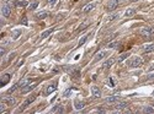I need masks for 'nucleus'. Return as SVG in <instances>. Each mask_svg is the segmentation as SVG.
I'll return each mask as SVG.
<instances>
[{
  "mask_svg": "<svg viewBox=\"0 0 154 114\" xmlns=\"http://www.w3.org/2000/svg\"><path fill=\"white\" fill-rule=\"evenodd\" d=\"M143 64V59L140 57H133L131 59V61H129V68H138L140 65Z\"/></svg>",
  "mask_w": 154,
  "mask_h": 114,
  "instance_id": "obj_1",
  "label": "nucleus"
},
{
  "mask_svg": "<svg viewBox=\"0 0 154 114\" xmlns=\"http://www.w3.org/2000/svg\"><path fill=\"white\" fill-rule=\"evenodd\" d=\"M1 14L4 15L5 17H9L11 14V4L10 3H4L1 6Z\"/></svg>",
  "mask_w": 154,
  "mask_h": 114,
  "instance_id": "obj_2",
  "label": "nucleus"
},
{
  "mask_svg": "<svg viewBox=\"0 0 154 114\" xmlns=\"http://www.w3.org/2000/svg\"><path fill=\"white\" fill-rule=\"evenodd\" d=\"M139 33H140V36L148 38V37H150L154 33V28H152V27H144V28H142L139 31Z\"/></svg>",
  "mask_w": 154,
  "mask_h": 114,
  "instance_id": "obj_3",
  "label": "nucleus"
},
{
  "mask_svg": "<svg viewBox=\"0 0 154 114\" xmlns=\"http://www.w3.org/2000/svg\"><path fill=\"white\" fill-rule=\"evenodd\" d=\"M119 4H120V0H110L109 4H107V10L109 11H113L116 7L119 6Z\"/></svg>",
  "mask_w": 154,
  "mask_h": 114,
  "instance_id": "obj_4",
  "label": "nucleus"
},
{
  "mask_svg": "<svg viewBox=\"0 0 154 114\" xmlns=\"http://www.w3.org/2000/svg\"><path fill=\"white\" fill-rule=\"evenodd\" d=\"M91 93H92L94 98H100V97H101V91H100V88L96 87V86H92V87H91Z\"/></svg>",
  "mask_w": 154,
  "mask_h": 114,
  "instance_id": "obj_5",
  "label": "nucleus"
},
{
  "mask_svg": "<svg viewBox=\"0 0 154 114\" xmlns=\"http://www.w3.org/2000/svg\"><path fill=\"white\" fill-rule=\"evenodd\" d=\"M142 50H143V53H150V52H153L154 50V43L143 45V47H142Z\"/></svg>",
  "mask_w": 154,
  "mask_h": 114,
  "instance_id": "obj_6",
  "label": "nucleus"
},
{
  "mask_svg": "<svg viewBox=\"0 0 154 114\" xmlns=\"http://www.w3.org/2000/svg\"><path fill=\"white\" fill-rule=\"evenodd\" d=\"M35 96H30V97H28L27 100L25 101V102H23V104H22L21 106V110H23V109H25V108L27 107L28 104H30V103H32V102H33V101H35Z\"/></svg>",
  "mask_w": 154,
  "mask_h": 114,
  "instance_id": "obj_7",
  "label": "nucleus"
},
{
  "mask_svg": "<svg viewBox=\"0 0 154 114\" xmlns=\"http://www.w3.org/2000/svg\"><path fill=\"white\" fill-rule=\"evenodd\" d=\"M84 102L83 101H80V100H75L74 101V108L77 109V110H80V109H83L84 108Z\"/></svg>",
  "mask_w": 154,
  "mask_h": 114,
  "instance_id": "obj_8",
  "label": "nucleus"
},
{
  "mask_svg": "<svg viewBox=\"0 0 154 114\" xmlns=\"http://www.w3.org/2000/svg\"><path fill=\"white\" fill-rule=\"evenodd\" d=\"M64 112V109L63 107L61 106V104H57V106H54V107L52 108V110H51V113H53V114H56V113H63Z\"/></svg>",
  "mask_w": 154,
  "mask_h": 114,
  "instance_id": "obj_9",
  "label": "nucleus"
},
{
  "mask_svg": "<svg viewBox=\"0 0 154 114\" xmlns=\"http://www.w3.org/2000/svg\"><path fill=\"white\" fill-rule=\"evenodd\" d=\"M106 55H107V52H99L98 54L95 55V58H94V61H99V60L104 59Z\"/></svg>",
  "mask_w": 154,
  "mask_h": 114,
  "instance_id": "obj_10",
  "label": "nucleus"
},
{
  "mask_svg": "<svg viewBox=\"0 0 154 114\" xmlns=\"http://www.w3.org/2000/svg\"><path fill=\"white\" fill-rule=\"evenodd\" d=\"M95 6H96V3H90V4H88V5H85V6L83 7V12H89V11H91Z\"/></svg>",
  "mask_w": 154,
  "mask_h": 114,
  "instance_id": "obj_11",
  "label": "nucleus"
},
{
  "mask_svg": "<svg viewBox=\"0 0 154 114\" xmlns=\"http://www.w3.org/2000/svg\"><path fill=\"white\" fill-rule=\"evenodd\" d=\"M113 63H115V59H113V58L109 59V60H106L105 63L102 64V69H109V68H111L112 65H113Z\"/></svg>",
  "mask_w": 154,
  "mask_h": 114,
  "instance_id": "obj_12",
  "label": "nucleus"
},
{
  "mask_svg": "<svg viewBox=\"0 0 154 114\" xmlns=\"http://www.w3.org/2000/svg\"><path fill=\"white\" fill-rule=\"evenodd\" d=\"M36 85H37V84H32V85L28 84L27 86H25V87L22 88V93H27V92H30V91H32V90L36 87Z\"/></svg>",
  "mask_w": 154,
  "mask_h": 114,
  "instance_id": "obj_13",
  "label": "nucleus"
},
{
  "mask_svg": "<svg viewBox=\"0 0 154 114\" xmlns=\"http://www.w3.org/2000/svg\"><path fill=\"white\" fill-rule=\"evenodd\" d=\"M127 107V102H120L117 103L116 106H115V109L116 110H122V109H125Z\"/></svg>",
  "mask_w": 154,
  "mask_h": 114,
  "instance_id": "obj_14",
  "label": "nucleus"
},
{
  "mask_svg": "<svg viewBox=\"0 0 154 114\" xmlns=\"http://www.w3.org/2000/svg\"><path fill=\"white\" fill-rule=\"evenodd\" d=\"M56 87H57L56 82H53L52 85H49L48 87H47V90H46V94H49V93H52L53 91H56Z\"/></svg>",
  "mask_w": 154,
  "mask_h": 114,
  "instance_id": "obj_15",
  "label": "nucleus"
},
{
  "mask_svg": "<svg viewBox=\"0 0 154 114\" xmlns=\"http://www.w3.org/2000/svg\"><path fill=\"white\" fill-rule=\"evenodd\" d=\"M10 77H11V76H10L9 74H5V75L1 77V86H5V85H6L7 82L10 81Z\"/></svg>",
  "mask_w": 154,
  "mask_h": 114,
  "instance_id": "obj_16",
  "label": "nucleus"
},
{
  "mask_svg": "<svg viewBox=\"0 0 154 114\" xmlns=\"http://www.w3.org/2000/svg\"><path fill=\"white\" fill-rule=\"evenodd\" d=\"M120 97L119 96H111V97H107L106 98V102L107 103H115V102H119Z\"/></svg>",
  "mask_w": 154,
  "mask_h": 114,
  "instance_id": "obj_17",
  "label": "nucleus"
},
{
  "mask_svg": "<svg viewBox=\"0 0 154 114\" xmlns=\"http://www.w3.org/2000/svg\"><path fill=\"white\" fill-rule=\"evenodd\" d=\"M3 101L7 103L9 106H14L15 104V98L14 97H5V98H3Z\"/></svg>",
  "mask_w": 154,
  "mask_h": 114,
  "instance_id": "obj_18",
  "label": "nucleus"
},
{
  "mask_svg": "<svg viewBox=\"0 0 154 114\" xmlns=\"http://www.w3.org/2000/svg\"><path fill=\"white\" fill-rule=\"evenodd\" d=\"M53 29H54V28H49V29H47V31H44L42 35L40 36V39H44V38H47V37H48L49 35L53 32Z\"/></svg>",
  "mask_w": 154,
  "mask_h": 114,
  "instance_id": "obj_19",
  "label": "nucleus"
},
{
  "mask_svg": "<svg viewBox=\"0 0 154 114\" xmlns=\"http://www.w3.org/2000/svg\"><path fill=\"white\" fill-rule=\"evenodd\" d=\"M47 16H48V12H47V11H41V12H38V14L36 15V17L40 19V20H44Z\"/></svg>",
  "mask_w": 154,
  "mask_h": 114,
  "instance_id": "obj_20",
  "label": "nucleus"
},
{
  "mask_svg": "<svg viewBox=\"0 0 154 114\" xmlns=\"http://www.w3.org/2000/svg\"><path fill=\"white\" fill-rule=\"evenodd\" d=\"M136 14V9H127L126 10V12H125V15H126L127 17H131V16H133V15Z\"/></svg>",
  "mask_w": 154,
  "mask_h": 114,
  "instance_id": "obj_21",
  "label": "nucleus"
},
{
  "mask_svg": "<svg viewBox=\"0 0 154 114\" xmlns=\"http://www.w3.org/2000/svg\"><path fill=\"white\" fill-rule=\"evenodd\" d=\"M143 113H154V107L153 106H148V107L143 108Z\"/></svg>",
  "mask_w": 154,
  "mask_h": 114,
  "instance_id": "obj_22",
  "label": "nucleus"
},
{
  "mask_svg": "<svg viewBox=\"0 0 154 114\" xmlns=\"http://www.w3.org/2000/svg\"><path fill=\"white\" fill-rule=\"evenodd\" d=\"M28 84H30V78H25V80H22L21 82L19 84V87H20V88H23V87L27 86Z\"/></svg>",
  "mask_w": 154,
  "mask_h": 114,
  "instance_id": "obj_23",
  "label": "nucleus"
},
{
  "mask_svg": "<svg viewBox=\"0 0 154 114\" xmlns=\"http://www.w3.org/2000/svg\"><path fill=\"white\" fill-rule=\"evenodd\" d=\"M28 3L25 0V1H15V6H20V7H23V6H27Z\"/></svg>",
  "mask_w": 154,
  "mask_h": 114,
  "instance_id": "obj_24",
  "label": "nucleus"
},
{
  "mask_svg": "<svg viewBox=\"0 0 154 114\" xmlns=\"http://www.w3.org/2000/svg\"><path fill=\"white\" fill-rule=\"evenodd\" d=\"M7 106H9L7 103H5L4 101H1V103H0V112H1V113H4V112L6 110V107H7Z\"/></svg>",
  "mask_w": 154,
  "mask_h": 114,
  "instance_id": "obj_25",
  "label": "nucleus"
},
{
  "mask_svg": "<svg viewBox=\"0 0 154 114\" xmlns=\"http://www.w3.org/2000/svg\"><path fill=\"white\" fill-rule=\"evenodd\" d=\"M21 35V29H14L13 32V39H17V37Z\"/></svg>",
  "mask_w": 154,
  "mask_h": 114,
  "instance_id": "obj_26",
  "label": "nucleus"
},
{
  "mask_svg": "<svg viewBox=\"0 0 154 114\" xmlns=\"http://www.w3.org/2000/svg\"><path fill=\"white\" fill-rule=\"evenodd\" d=\"M119 45H120V42H112V43H109V44H107V48L113 49V48H117Z\"/></svg>",
  "mask_w": 154,
  "mask_h": 114,
  "instance_id": "obj_27",
  "label": "nucleus"
},
{
  "mask_svg": "<svg viewBox=\"0 0 154 114\" xmlns=\"http://www.w3.org/2000/svg\"><path fill=\"white\" fill-rule=\"evenodd\" d=\"M128 57H129V53H123V54H121L119 57V61H123V60Z\"/></svg>",
  "mask_w": 154,
  "mask_h": 114,
  "instance_id": "obj_28",
  "label": "nucleus"
},
{
  "mask_svg": "<svg viewBox=\"0 0 154 114\" xmlns=\"http://www.w3.org/2000/svg\"><path fill=\"white\" fill-rule=\"evenodd\" d=\"M88 37H89V36H84V37H83V38H81V39L79 41V43H78V45H79V47H80V45H83V44H84V43L86 42Z\"/></svg>",
  "mask_w": 154,
  "mask_h": 114,
  "instance_id": "obj_29",
  "label": "nucleus"
},
{
  "mask_svg": "<svg viewBox=\"0 0 154 114\" xmlns=\"http://www.w3.org/2000/svg\"><path fill=\"white\" fill-rule=\"evenodd\" d=\"M150 80H154V74H149L144 78V81H150Z\"/></svg>",
  "mask_w": 154,
  "mask_h": 114,
  "instance_id": "obj_30",
  "label": "nucleus"
},
{
  "mask_svg": "<svg viewBox=\"0 0 154 114\" xmlns=\"http://www.w3.org/2000/svg\"><path fill=\"white\" fill-rule=\"evenodd\" d=\"M17 87H19V84H16V85H14L13 87H11V88H10V90H9V91H7V93H9V94H10V93H13V92L15 91V90L17 88Z\"/></svg>",
  "mask_w": 154,
  "mask_h": 114,
  "instance_id": "obj_31",
  "label": "nucleus"
},
{
  "mask_svg": "<svg viewBox=\"0 0 154 114\" xmlns=\"http://www.w3.org/2000/svg\"><path fill=\"white\" fill-rule=\"evenodd\" d=\"M37 6H38V3L36 1V3H33V4H31V5H30V10H35Z\"/></svg>",
  "mask_w": 154,
  "mask_h": 114,
  "instance_id": "obj_32",
  "label": "nucleus"
},
{
  "mask_svg": "<svg viewBox=\"0 0 154 114\" xmlns=\"http://www.w3.org/2000/svg\"><path fill=\"white\" fill-rule=\"evenodd\" d=\"M119 17V15L117 14H113V15H111L110 17H109V21H112V20H115V19H117Z\"/></svg>",
  "mask_w": 154,
  "mask_h": 114,
  "instance_id": "obj_33",
  "label": "nucleus"
},
{
  "mask_svg": "<svg viewBox=\"0 0 154 114\" xmlns=\"http://www.w3.org/2000/svg\"><path fill=\"white\" fill-rule=\"evenodd\" d=\"M70 92H72V88H68V90H67V91H65V92L63 93V97H68Z\"/></svg>",
  "mask_w": 154,
  "mask_h": 114,
  "instance_id": "obj_34",
  "label": "nucleus"
},
{
  "mask_svg": "<svg viewBox=\"0 0 154 114\" xmlns=\"http://www.w3.org/2000/svg\"><path fill=\"white\" fill-rule=\"evenodd\" d=\"M15 57H16V54H15V53H13V54H10V55H9V59H7V60L10 61V60H13V58H15Z\"/></svg>",
  "mask_w": 154,
  "mask_h": 114,
  "instance_id": "obj_35",
  "label": "nucleus"
},
{
  "mask_svg": "<svg viewBox=\"0 0 154 114\" xmlns=\"http://www.w3.org/2000/svg\"><path fill=\"white\" fill-rule=\"evenodd\" d=\"M4 53H5V48H3V47H1V48H0V54H1V55H4Z\"/></svg>",
  "mask_w": 154,
  "mask_h": 114,
  "instance_id": "obj_36",
  "label": "nucleus"
},
{
  "mask_svg": "<svg viewBox=\"0 0 154 114\" xmlns=\"http://www.w3.org/2000/svg\"><path fill=\"white\" fill-rule=\"evenodd\" d=\"M112 78H113V77H110V85H111V86H113V85H115V81H113Z\"/></svg>",
  "mask_w": 154,
  "mask_h": 114,
  "instance_id": "obj_37",
  "label": "nucleus"
},
{
  "mask_svg": "<svg viewBox=\"0 0 154 114\" xmlns=\"http://www.w3.org/2000/svg\"><path fill=\"white\" fill-rule=\"evenodd\" d=\"M56 1H57V0H49V3H51L52 5H54V4H56Z\"/></svg>",
  "mask_w": 154,
  "mask_h": 114,
  "instance_id": "obj_38",
  "label": "nucleus"
},
{
  "mask_svg": "<svg viewBox=\"0 0 154 114\" xmlns=\"http://www.w3.org/2000/svg\"><path fill=\"white\" fill-rule=\"evenodd\" d=\"M152 106H153V107H154V102H153V103H152Z\"/></svg>",
  "mask_w": 154,
  "mask_h": 114,
  "instance_id": "obj_39",
  "label": "nucleus"
},
{
  "mask_svg": "<svg viewBox=\"0 0 154 114\" xmlns=\"http://www.w3.org/2000/svg\"><path fill=\"white\" fill-rule=\"evenodd\" d=\"M132 1H137V0H132Z\"/></svg>",
  "mask_w": 154,
  "mask_h": 114,
  "instance_id": "obj_40",
  "label": "nucleus"
},
{
  "mask_svg": "<svg viewBox=\"0 0 154 114\" xmlns=\"http://www.w3.org/2000/svg\"><path fill=\"white\" fill-rule=\"evenodd\" d=\"M153 96H154V92H153Z\"/></svg>",
  "mask_w": 154,
  "mask_h": 114,
  "instance_id": "obj_41",
  "label": "nucleus"
}]
</instances>
